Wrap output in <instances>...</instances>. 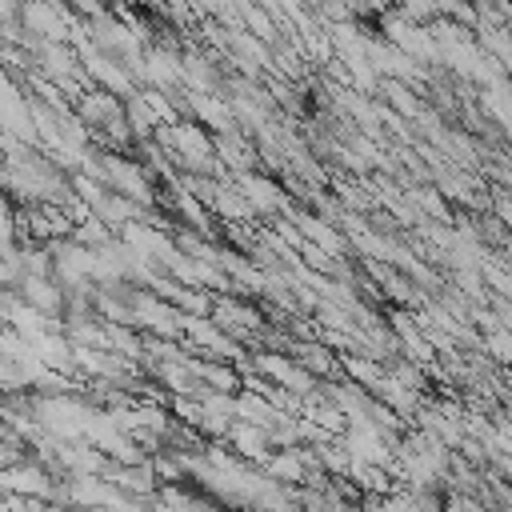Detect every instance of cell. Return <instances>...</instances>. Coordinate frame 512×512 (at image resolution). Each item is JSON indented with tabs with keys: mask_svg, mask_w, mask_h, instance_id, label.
<instances>
[{
	"mask_svg": "<svg viewBox=\"0 0 512 512\" xmlns=\"http://www.w3.org/2000/svg\"><path fill=\"white\" fill-rule=\"evenodd\" d=\"M16 296L44 316H64V288L56 284V276H24L16 284Z\"/></svg>",
	"mask_w": 512,
	"mask_h": 512,
	"instance_id": "6da1fadb",
	"label": "cell"
}]
</instances>
